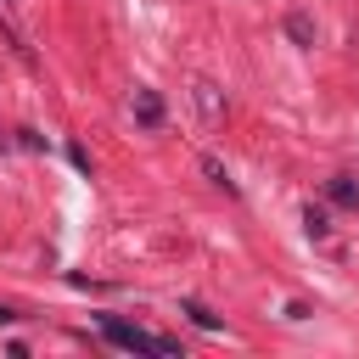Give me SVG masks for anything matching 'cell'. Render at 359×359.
<instances>
[{"instance_id": "obj_1", "label": "cell", "mask_w": 359, "mask_h": 359, "mask_svg": "<svg viewBox=\"0 0 359 359\" xmlns=\"http://www.w3.org/2000/svg\"><path fill=\"white\" fill-rule=\"evenodd\" d=\"M101 337H107V342H118V348H151V353H180V342H174V337H151V331H140V325H123V320H101Z\"/></svg>"}, {"instance_id": "obj_2", "label": "cell", "mask_w": 359, "mask_h": 359, "mask_svg": "<svg viewBox=\"0 0 359 359\" xmlns=\"http://www.w3.org/2000/svg\"><path fill=\"white\" fill-rule=\"evenodd\" d=\"M135 112H140V123H146V129H157V123H163V101H157L151 90H135Z\"/></svg>"}, {"instance_id": "obj_3", "label": "cell", "mask_w": 359, "mask_h": 359, "mask_svg": "<svg viewBox=\"0 0 359 359\" xmlns=\"http://www.w3.org/2000/svg\"><path fill=\"white\" fill-rule=\"evenodd\" d=\"M286 34H292L297 45H314V28H309V17H297V11L286 17Z\"/></svg>"}, {"instance_id": "obj_4", "label": "cell", "mask_w": 359, "mask_h": 359, "mask_svg": "<svg viewBox=\"0 0 359 359\" xmlns=\"http://www.w3.org/2000/svg\"><path fill=\"white\" fill-rule=\"evenodd\" d=\"M185 314H191L202 331H219V314H208V309H202V303H191V297H185Z\"/></svg>"}, {"instance_id": "obj_5", "label": "cell", "mask_w": 359, "mask_h": 359, "mask_svg": "<svg viewBox=\"0 0 359 359\" xmlns=\"http://www.w3.org/2000/svg\"><path fill=\"white\" fill-rule=\"evenodd\" d=\"M331 202H342V208H353V202H359V191H353L348 180H331Z\"/></svg>"}, {"instance_id": "obj_6", "label": "cell", "mask_w": 359, "mask_h": 359, "mask_svg": "<svg viewBox=\"0 0 359 359\" xmlns=\"http://www.w3.org/2000/svg\"><path fill=\"white\" fill-rule=\"evenodd\" d=\"M202 174H208V180H213V185H224V191H236V185H230V174H224V168H219V163H213V157H202Z\"/></svg>"}, {"instance_id": "obj_7", "label": "cell", "mask_w": 359, "mask_h": 359, "mask_svg": "<svg viewBox=\"0 0 359 359\" xmlns=\"http://www.w3.org/2000/svg\"><path fill=\"white\" fill-rule=\"evenodd\" d=\"M303 224H309V236H331V224H325V213H320V208H309V213H303Z\"/></svg>"}, {"instance_id": "obj_8", "label": "cell", "mask_w": 359, "mask_h": 359, "mask_svg": "<svg viewBox=\"0 0 359 359\" xmlns=\"http://www.w3.org/2000/svg\"><path fill=\"white\" fill-rule=\"evenodd\" d=\"M196 107H202V112H208V118H213V112H219V101H213V84H196Z\"/></svg>"}, {"instance_id": "obj_9", "label": "cell", "mask_w": 359, "mask_h": 359, "mask_svg": "<svg viewBox=\"0 0 359 359\" xmlns=\"http://www.w3.org/2000/svg\"><path fill=\"white\" fill-rule=\"evenodd\" d=\"M6 320H17V314H11V309H0V325H6Z\"/></svg>"}, {"instance_id": "obj_10", "label": "cell", "mask_w": 359, "mask_h": 359, "mask_svg": "<svg viewBox=\"0 0 359 359\" xmlns=\"http://www.w3.org/2000/svg\"><path fill=\"white\" fill-rule=\"evenodd\" d=\"M11 6H17V0H11Z\"/></svg>"}]
</instances>
